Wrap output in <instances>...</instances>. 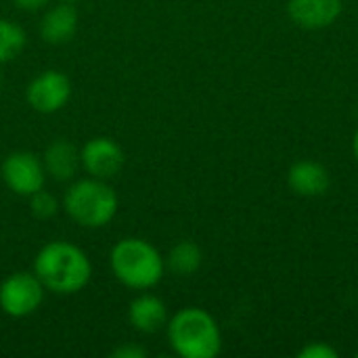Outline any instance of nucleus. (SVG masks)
Segmentation results:
<instances>
[{
  "label": "nucleus",
  "instance_id": "obj_16",
  "mask_svg": "<svg viewBox=\"0 0 358 358\" xmlns=\"http://www.w3.org/2000/svg\"><path fill=\"white\" fill-rule=\"evenodd\" d=\"M27 199H29V212H31V216L38 218V220H48V218L57 216V212H59V208H61L59 201H57V197L50 195L46 189L36 191V193L29 195Z\"/></svg>",
  "mask_w": 358,
  "mask_h": 358
},
{
  "label": "nucleus",
  "instance_id": "obj_7",
  "mask_svg": "<svg viewBox=\"0 0 358 358\" xmlns=\"http://www.w3.org/2000/svg\"><path fill=\"white\" fill-rule=\"evenodd\" d=\"M71 96V82L59 69H46L38 73L25 88L27 105L38 113L61 111Z\"/></svg>",
  "mask_w": 358,
  "mask_h": 358
},
{
  "label": "nucleus",
  "instance_id": "obj_13",
  "mask_svg": "<svg viewBox=\"0 0 358 358\" xmlns=\"http://www.w3.org/2000/svg\"><path fill=\"white\" fill-rule=\"evenodd\" d=\"M287 185L296 195L319 197L329 189V172L319 162L304 159V162H298L296 166H292V170L287 174Z\"/></svg>",
  "mask_w": 358,
  "mask_h": 358
},
{
  "label": "nucleus",
  "instance_id": "obj_9",
  "mask_svg": "<svg viewBox=\"0 0 358 358\" xmlns=\"http://www.w3.org/2000/svg\"><path fill=\"white\" fill-rule=\"evenodd\" d=\"M342 0H289L292 21L304 29H325L342 15Z\"/></svg>",
  "mask_w": 358,
  "mask_h": 358
},
{
  "label": "nucleus",
  "instance_id": "obj_6",
  "mask_svg": "<svg viewBox=\"0 0 358 358\" xmlns=\"http://www.w3.org/2000/svg\"><path fill=\"white\" fill-rule=\"evenodd\" d=\"M0 176L8 191L19 197H29L36 191L44 189L46 170L42 157L31 151H13L4 157L0 166Z\"/></svg>",
  "mask_w": 358,
  "mask_h": 358
},
{
  "label": "nucleus",
  "instance_id": "obj_4",
  "mask_svg": "<svg viewBox=\"0 0 358 358\" xmlns=\"http://www.w3.org/2000/svg\"><path fill=\"white\" fill-rule=\"evenodd\" d=\"M117 206V193L107 180L86 176L67 187L61 208L76 224L84 229H103L115 218Z\"/></svg>",
  "mask_w": 358,
  "mask_h": 358
},
{
  "label": "nucleus",
  "instance_id": "obj_10",
  "mask_svg": "<svg viewBox=\"0 0 358 358\" xmlns=\"http://www.w3.org/2000/svg\"><path fill=\"white\" fill-rule=\"evenodd\" d=\"M78 10L73 8V2H59L55 6H50L42 21H40V36L46 44L59 46V44H67L73 40L76 31H78Z\"/></svg>",
  "mask_w": 358,
  "mask_h": 358
},
{
  "label": "nucleus",
  "instance_id": "obj_1",
  "mask_svg": "<svg viewBox=\"0 0 358 358\" xmlns=\"http://www.w3.org/2000/svg\"><path fill=\"white\" fill-rule=\"evenodd\" d=\"M34 275L40 279L46 292L57 296H73L90 283L92 264L82 248L57 239L42 245L36 254Z\"/></svg>",
  "mask_w": 358,
  "mask_h": 358
},
{
  "label": "nucleus",
  "instance_id": "obj_20",
  "mask_svg": "<svg viewBox=\"0 0 358 358\" xmlns=\"http://www.w3.org/2000/svg\"><path fill=\"white\" fill-rule=\"evenodd\" d=\"M352 149H355V157L358 159V130H357V134H355V143H352Z\"/></svg>",
  "mask_w": 358,
  "mask_h": 358
},
{
  "label": "nucleus",
  "instance_id": "obj_17",
  "mask_svg": "<svg viewBox=\"0 0 358 358\" xmlns=\"http://www.w3.org/2000/svg\"><path fill=\"white\" fill-rule=\"evenodd\" d=\"M298 358H338V352L323 342H315V344L304 346L298 352Z\"/></svg>",
  "mask_w": 358,
  "mask_h": 358
},
{
  "label": "nucleus",
  "instance_id": "obj_2",
  "mask_svg": "<svg viewBox=\"0 0 358 358\" xmlns=\"http://www.w3.org/2000/svg\"><path fill=\"white\" fill-rule=\"evenodd\" d=\"M109 266L124 287L147 292L162 281L166 273V258L147 239L124 237L111 248Z\"/></svg>",
  "mask_w": 358,
  "mask_h": 358
},
{
  "label": "nucleus",
  "instance_id": "obj_11",
  "mask_svg": "<svg viewBox=\"0 0 358 358\" xmlns=\"http://www.w3.org/2000/svg\"><path fill=\"white\" fill-rule=\"evenodd\" d=\"M42 164L46 170V176L55 178L57 182H67L73 180L78 170L82 168L80 162V151L76 149L73 143L65 141V138H57L55 143H50L42 155Z\"/></svg>",
  "mask_w": 358,
  "mask_h": 358
},
{
  "label": "nucleus",
  "instance_id": "obj_23",
  "mask_svg": "<svg viewBox=\"0 0 358 358\" xmlns=\"http://www.w3.org/2000/svg\"><path fill=\"white\" fill-rule=\"evenodd\" d=\"M357 358H358V352H357Z\"/></svg>",
  "mask_w": 358,
  "mask_h": 358
},
{
  "label": "nucleus",
  "instance_id": "obj_15",
  "mask_svg": "<svg viewBox=\"0 0 358 358\" xmlns=\"http://www.w3.org/2000/svg\"><path fill=\"white\" fill-rule=\"evenodd\" d=\"M25 31L10 19H0V65L17 59L25 48Z\"/></svg>",
  "mask_w": 358,
  "mask_h": 358
},
{
  "label": "nucleus",
  "instance_id": "obj_12",
  "mask_svg": "<svg viewBox=\"0 0 358 358\" xmlns=\"http://www.w3.org/2000/svg\"><path fill=\"white\" fill-rule=\"evenodd\" d=\"M128 321L141 334H157L168 325V308L157 296L141 294L128 306Z\"/></svg>",
  "mask_w": 358,
  "mask_h": 358
},
{
  "label": "nucleus",
  "instance_id": "obj_19",
  "mask_svg": "<svg viewBox=\"0 0 358 358\" xmlns=\"http://www.w3.org/2000/svg\"><path fill=\"white\" fill-rule=\"evenodd\" d=\"M21 10H27V13H34V10H42L44 6H48L50 0H13Z\"/></svg>",
  "mask_w": 358,
  "mask_h": 358
},
{
  "label": "nucleus",
  "instance_id": "obj_5",
  "mask_svg": "<svg viewBox=\"0 0 358 358\" xmlns=\"http://www.w3.org/2000/svg\"><path fill=\"white\" fill-rule=\"evenodd\" d=\"M44 285L34 273H10L0 283V310L13 319L34 315L44 300Z\"/></svg>",
  "mask_w": 358,
  "mask_h": 358
},
{
  "label": "nucleus",
  "instance_id": "obj_14",
  "mask_svg": "<svg viewBox=\"0 0 358 358\" xmlns=\"http://www.w3.org/2000/svg\"><path fill=\"white\" fill-rule=\"evenodd\" d=\"M201 262H203V254L199 245L187 239V241H178L170 250L166 258V268H170L178 277H191L201 268Z\"/></svg>",
  "mask_w": 358,
  "mask_h": 358
},
{
  "label": "nucleus",
  "instance_id": "obj_3",
  "mask_svg": "<svg viewBox=\"0 0 358 358\" xmlns=\"http://www.w3.org/2000/svg\"><path fill=\"white\" fill-rule=\"evenodd\" d=\"M172 350L182 358H214L222 348L220 327L203 308H182L166 325Z\"/></svg>",
  "mask_w": 358,
  "mask_h": 358
},
{
  "label": "nucleus",
  "instance_id": "obj_21",
  "mask_svg": "<svg viewBox=\"0 0 358 358\" xmlns=\"http://www.w3.org/2000/svg\"><path fill=\"white\" fill-rule=\"evenodd\" d=\"M63 2H78V0H63Z\"/></svg>",
  "mask_w": 358,
  "mask_h": 358
},
{
  "label": "nucleus",
  "instance_id": "obj_18",
  "mask_svg": "<svg viewBox=\"0 0 358 358\" xmlns=\"http://www.w3.org/2000/svg\"><path fill=\"white\" fill-rule=\"evenodd\" d=\"M111 357L113 358H145L147 357V352H145L143 348L134 346V344H126V346H120V348H115V350L111 352Z\"/></svg>",
  "mask_w": 358,
  "mask_h": 358
},
{
  "label": "nucleus",
  "instance_id": "obj_8",
  "mask_svg": "<svg viewBox=\"0 0 358 358\" xmlns=\"http://www.w3.org/2000/svg\"><path fill=\"white\" fill-rule=\"evenodd\" d=\"M80 162L88 176L111 180L124 168V149L109 136H94L80 149Z\"/></svg>",
  "mask_w": 358,
  "mask_h": 358
},
{
  "label": "nucleus",
  "instance_id": "obj_22",
  "mask_svg": "<svg viewBox=\"0 0 358 358\" xmlns=\"http://www.w3.org/2000/svg\"><path fill=\"white\" fill-rule=\"evenodd\" d=\"M0 82H2V78H0Z\"/></svg>",
  "mask_w": 358,
  "mask_h": 358
}]
</instances>
